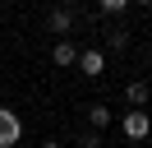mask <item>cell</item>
<instances>
[{
    "instance_id": "obj_10",
    "label": "cell",
    "mask_w": 152,
    "mask_h": 148,
    "mask_svg": "<svg viewBox=\"0 0 152 148\" xmlns=\"http://www.w3.org/2000/svg\"><path fill=\"white\" fill-rule=\"evenodd\" d=\"M78 144H83V148H102V130H97V125L78 130Z\"/></svg>"
},
{
    "instance_id": "obj_2",
    "label": "cell",
    "mask_w": 152,
    "mask_h": 148,
    "mask_svg": "<svg viewBox=\"0 0 152 148\" xmlns=\"http://www.w3.org/2000/svg\"><path fill=\"white\" fill-rule=\"evenodd\" d=\"M120 130H124V139H134V144H138V139L152 134V116H148L143 107H134L129 116H120Z\"/></svg>"
},
{
    "instance_id": "obj_14",
    "label": "cell",
    "mask_w": 152,
    "mask_h": 148,
    "mask_svg": "<svg viewBox=\"0 0 152 148\" xmlns=\"http://www.w3.org/2000/svg\"><path fill=\"white\" fill-rule=\"evenodd\" d=\"M14 148H23V144H14Z\"/></svg>"
},
{
    "instance_id": "obj_15",
    "label": "cell",
    "mask_w": 152,
    "mask_h": 148,
    "mask_svg": "<svg viewBox=\"0 0 152 148\" xmlns=\"http://www.w3.org/2000/svg\"><path fill=\"white\" fill-rule=\"evenodd\" d=\"M102 148H106V144H102Z\"/></svg>"
},
{
    "instance_id": "obj_7",
    "label": "cell",
    "mask_w": 152,
    "mask_h": 148,
    "mask_svg": "<svg viewBox=\"0 0 152 148\" xmlns=\"http://www.w3.org/2000/svg\"><path fill=\"white\" fill-rule=\"evenodd\" d=\"M83 116H88V125H97V130H106V125H111V120H115V116H111V107H106V102H92V107H88Z\"/></svg>"
},
{
    "instance_id": "obj_13",
    "label": "cell",
    "mask_w": 152,
    "mask_h": 148,
    "mask_svg": "<svg viewBox=\"0 0 152 148\" xmlns=\"http://www.w3.org/2000/svg\"><path fill=\"white\" fill-rule=\"evenodd\" d=\"M65 5H78V0H65Z\"/></svg>"
},
{
    "instance_id": "obj_5",
    "label": "cell",
    "mask_w": 152,
    "mask_h": 148,
    "mask_svg": "<svg viewBox=\"0 0 152 148\" xmlns=\"http://www.w3.org/2000/svg\"><path fill=\"white\" fill-rule=\"evenodd\" d=\"M51 60H56L60 70H69V65H78V46L69 42V37H56V46H51Z\"/></svg>"
},
{
    "instance_id": "obj_6",
    "label": "cell",
    "mask_w": 152,
    "mask_h": 148,
    "mask_svg": "<svg viewBox=\"0 0 152 148\" xmlns=\"http://www.w3.org/2000/svg\"><path fill=\"white\" fill-rule=\"evenodd\" d=\"M152 97V83H143V79H134V83H124V102L129 107H143V102Z\"/></svg>"
},
{
    "instance_id": "obj_8",
    "label": "cell",
    "mask_w": 152,
    "mask_h": 148,
    "mask_svg": "<svg viewBox=\"0 0 152 148\" xmlns=\"http://www.w3.org/2000/svg\"><path fill=\"white\" fill-rule=\"evenodd\" d=\"M106 46H111L115 56L129 51V28H106Z\"/></svg>"
},
{
    "instance_id": "obj_9",
    "label": "cell",
    "mask_w": 152,
    "mask_h": 148,
    "mask_svg": "<svg viewBox=\"0 0 152 148\" xmlns=\"http://www.w3.org/2000/svg\"><path fill=\"white\" fill-rule=\"evenodd\" d=\"M134 0H97V9H102L106 18H115V14H124V9H129Z\"/></svg>"
},
{
    "instance_id": "obj_1",
    "label": "cell",
    "mask_w": 152,
    "mask_h": 148,
    "mask_svg": "<svg viewBox=\"0 0 152 148\" xmlns=\"http://www.w3.org/2000/svg\"><path fill=\"white\" fill-rule=\"evenodd\" d=\"M74 23H78L74 5H51V9H46V33H51V37H69Z\"/></svg>"
},
{
    "instance_id": "obj_11",
    "label": "cell",
    "mask_w": 152,
    "mask_h": 148,
    "mask_svg": "<svg viewBox=\"0 0 152 148\" xmlns=\"http://www.w3.org/2000/svg\"><path fill=\"white\" fill-rule=\"evenodd\" d=\"M42 148H65V144H56V139H46V144H42Z\"/></svg>"
},
{
    "instance_id": "obj_12",
    "label": "cell",
    "mask_w": 152,
    "mask_h": 148,
    "mask_svg": "<svg viewBox=\"0 0 152 148\" xmlns=\"http://www.w3.org/2000/svg\"><path fill=\"white\" fill-rule=\"evenodd\" d=\"M134 5H148V9H152V0H134Z\"/></svg>"
},
{
    "instance_id": "obj_4",
    "label": "cell",
    "mask_w": 152,
    "mask_h": 148,
    "mask_svg": "<svg viewBox=\"0 0 152 148\" xmlns=\"http://www.w3.org/2000/svg\"><path fill=\"white\" fill-rule=\"evenodd\" d=\"M78 70H83L88 79H102V74H106V51H97V46H83V51H78Z\"/></svg>"
},
{
    "instance_id": "obj_3",
    "label": "cell",
    "mask_w": 152,
    "mask_h": 148,
    "mask_svg": "<svg viewBox=\"0 0 152 148\" xmlns=\"http://www.w3.org/2000/svg\"><path fill=\"white\" fill-rule=\"evenodd\" d=\"M14 144H23V125L10 107H0V148H14Z\"/></svg>"
}]
</instances>
